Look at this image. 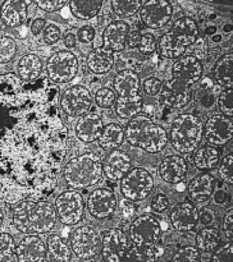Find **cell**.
I'll list each match as a JSON object with an SVG mask.
<instances>
[{
	"label": "cell",
	"instance_id": "7c38bea8",
	"mask_svg": "<svg viewBox=\"0 0 233 262\" xmlns=\"http://www.w3.org/2000/svg\"><path fill=\"white\" fill-rule=\"evenodd\" d=\"M48 78L54 84L68 83L78 72V60L72 51L61 50L53 54L46 63Z\"/></svg>",
	"mask_w": 233,
	"mask_h": 262
},
{
	"label": "cell",
	"instance_id": "2e32d148",
	"mask_svg": "<svg viewBox=\"0 0 233 262\" xmlns=\"http://www.w3.org/2000/svg\"><path fill=\"white\" fill-rule=\"evenodd\" d=\"M173 8L168 0H149L143 2L140 9V19L146 27L159 30L171 20Z\"/></svg>",
	"mask_w": 233,
	"mask_h": 262
},
{
	"label": "cell",
	"instance_id": "ee69618b",
	"mask_svg": "<svg viewBox=\"0 0 233 262\" xmlns=\"http://www.w3.org/2000/svg\"><path fill=\"white\" fill-rule=\"evenodd\" d=\"M138 50L145 55H150L156 50V41L151 33H142L138 43Z\"/></svg>",
	"mask_w": 233,
	"mask_h": 262
},
{
	"label": "cell",
	"instance_id": "5bb4252c",
	"mask_svg": "<svg viewBox=\"0 0 233 262\" xmlns=\"http://www.w3.org/2000/svg\"><path fill=\"white\" fill-rule=\"evenodd\" d=\"M59 105L68 117H82L90 112L92 106V95L86 87L72 86L64 90Z\"/></svg>",
	"mask_w": 233,
	"mask_h": 262
},
{
	"label": "cell",
	"instance_id": "cb8c5ba5",
	"mask_svg": "<svg viewBox=\"0 0 233 262\" xmlns=\"http://www.w3.org/2000/svg\"><path fill=\"white\" fill-rule=\"evenodd\" d=\"M130 26L123 20L112 22L102 33L104 45L101 48L112 51V53H119L125 49L128 33H130Z\"/></svg>",
	"mask_w": 233,
	"mask_h": 262
},
{
	"label": "cell",
	"instance_id": "1f68e13d",
	"mask_svg": "<svg viewBox=\"0 0 233 262\" xmlns=\"http://www.w3.org/2000/svg\"><path fill=\"white\" fill-rule=\"evenodd\" d=\"M99 145L104 150H118L124 142V129L117 123H110L105 125L99 137Z\"/></svg>",
	"mask_w": 233,
	"mask_h": 262
},
{
	"label": "cell",
	"instance_id": "74e56055",
	"mask_svg": "<svg viewBox=\"0 0 233 262\" xmlns=\"http://www.w3.org/2000/svg\"><path fill=\"white\" fill-rule=\"evenodd\" d=\"M17 53V43L9 36L0 37V64H7L13 60Z\"/></svg>",
	"mask_w": 233,
	"mask_h": 262
},
{
	"label": "cell",
	"instance_id": "f35d334b",
	"mask_svg": "<svg viewBox=\"0 0 233 262\" xmlns=\"http://www.w3.org/2000/svg\"><path fill=\"white\" fill-rule=\"evenodd\" d=\"M174 262H199L201 261V255L199 250L194 246H183L176 252V255L172 257Z\"/></svg>",
	"mask_w": 233,
	"mask_h": 262
},
{
	"label": "cell",
	"instance_id": "d590c367",
	"mask_svg": "<svg viewBox=\"0 0 233 262\" xmlns=\"http://www.w3.org/2000/svg\"><path fill=\"white\" fill-rule=\"evenodd\" d=\"M17 245L8 233H0V262H17Z\"/></svg>",
	"mask_w": 233,
	"mask_h": 262
},
{
	"label": "cell",
	"instance_id": "f546056e",
	"mask_svg": "<svg viewBox=\"0 0 233 262\" xmlns=\"http://www.w3.org/2000/svg\"><path fill=\"white\" fill-rule=\"evenodd\" d=\"M43 73V60L35 54H27L18 64V77L25 82L36 81Z\"/></svg>",
	"mask_w": 233,
	"mask_h": 262
},
{
	"label": "cell",
	"instance_id": "db71d44e",
	"mask_svg": "<svg viewBox=\"0 0 233 262\" xmlns=\"http://www.w3.org/2000/svg\"><path fill=\"white\" fill-rule=\"evenodd\" d=\"M199 220H201L202 224L209 225L214 222V215L209 209H202L201 214H199Z\"/></svg>",
	"mask_w": 233,
	"mask_h": 262
},
{
	"label": "cell",
	"instance_id": "7dc6e473",
	"mask_svg": "<svg viewBox=\"0 0 233 262\" xmlns=\"http://www.w3.org/2000/svg\"><path fill=\"white\" fill-rule=\"evenodd\" d=\"M168 206H169V200L165 194H163V193L154 194V197L151 199L150 207L153 211L163 212L168 209Z\"/></svg>",
	"mask_w": 233,
	"mask_h": 262
},
{
	"label": "cell",
	"instance_id": "7a4b0ae2",
	"mask_svg": "<svg viewBox=\"0 0 233 262\" xmlns=\"http://www.w3.org/2000/svg\"><path fill=\"white\" fill-rule=\"evenodd\" d=\"M202 66L197 58L186 55L172 67V78L161 87L159 101L171 109H183L192 99V86L201 78Z\"/></svg>",
	"mask_w": 233,
	"mask_h": 262
},
{
	"label": "cell",
	"instance_id": "e0dca14e",
	"mask_svg": "<svg viewBox=\"0 0 233 262\" xmlns=\"http://www.w3.org/2000/svg\"><path fill=\"white\" fill-rule=\"evenodd\" d=\"M102 246L100 255L107 262H120L130 247L127 234L120 229H108L102 233Z\"/></svg>",
	"mask_w": 233,
	"mask_h": 262
},
{
	"label": "cell",
	"instance_id": "44dd1931",
	"mask_svg": "<svg viewBox=\"0 0 233 262\" xmlns=\"http://www.w3.org/2000/svg\"><path fill=\"white\" fill-rule=\"evenodd\" d=\"M188 165L186 159L179 155H169L161 160L159 165V174L166 183L178 184L186 179Z\"/></svg>",
	"mask_w": 233,
	"mask_h": 262
},
{
	"label": "cell",
	"instance_id": "4dcf8cb0",
	"mask_svg": "<svg viewBox=\"0 0 233 262\" xmlns=\"http://www.w3.org/2000/svg\"><path fill=\"white\" fill-rule=\"evenodd\" d=\"M213 77L215 82L224 89L233 86V54H225L215 63L213 68Z\"/></svg>",
	"mask_w": 233,
	"mask_h": 262
},
{
	"label": "cell",
	"instance_id": "d4e9b609",
	"mask_svg": "<svg viewBox=\"0 0 233 262\" xmlns=\"http://www.w3.org/2000/svg\"><path fill=\"white\" fill-rule=\"evenodd\" d=\"M215 188L214 177L207 173H202L191 179L188 183V197L195 204H205L211 199Z\"/></svg>",
	"mask_w": 233,
	"mask_h": 262
},
{
	"label": "cell",
	"instance_id": "f6af8a7d",
	"mask_svg": "<svg viewBox=\"0 0 233 262\" xmlns=\"http://www.w3.org/2000/svg\"><path fill=\"white\" fill-rule=\"evenodd\" d=\"M43 32H44V41H45L48 45H54V43L58 42L61 37L60 28H59L56 25H54V23H50V25L45 26Z\"/></svg>",
	"mask_w": 233,
	"mask_h": 262
},
{
	"label": "cell",
	"instance_id": "7402d4cb",
	"mask_svg": "<svg viewBox=\"0 0 233 262\" xmlns=\"http://www.w3.org/2000/svg\"><path fill=\"white\" fill-rule=\"evenodd\" d=\"M132 169V160L124 151L113 150L105 158L102 163L104 176L110 181H120Z\"/></svg>",
	"mask_w": 233,
	"mask_h": 262
},
{
	"label": "cell",
	"instance_id": "d6986e66",
	"mask_svg": "<svg viewBox=\"0 0 233 262\" xmlns=\"http://www.w3.org/2000/svg\"><path fill=\"white\" fill-rule=\"evenodd\" d=\"M171 224L177 232H191L199 224V211L195 205L189 202H181L171 210L169 214Z\"/></svg>",
	"mask_w": 233,
	"mask_h": 262
},
{
	"label": "cell",
	"instance_id": "30bf717a",
	"mask_svg": "<svg viewBox=\"0 0 233 262\" xmlns=\"http://www.w3.org/2000/svg\"><path fill=\"white\" fill-rule=\"evenodd\" d=\"M120 181V192L128 201H142L150 196L154 189L153 176L142 168L131 169Z\"/></svg>",
	"mask_w": 233,
	"mask_h": 262
},
{
	"label": "cell",
	"instance_id": "484cf974",
	"mask_svg": "<svg viewBox=\"0 0 233 262\" xmlns=\"http://www.w3.org/2000/svg\"><path fill=\"white\" fill-rule=\"evenodd\" d=\"M30 3L23 0H7L3 3L0 9L2 22L8 27H18L25 23L27 18V5Z\"/></svg>",
	"mask_w": 233,
	"mask_h": 262
},
{
	"label": "cell",
	"instance_id": "52a82bcc",
	"mask_svg": "<svg viewBox=\"0 0 233 262\" xmlns=\"http://www.w3.org/2000/svg\"><path fill=\"white\" fill-rule=\"evenodd\" d=\"M199 38V28L194 19L181 17L174 20L168 31L160 37L158 50L166 59H178L184 55L187 48L194 45Z\"/></svg>",
	"mask_w": 233,
	"mask_h": 262
},
{
	"label": "cell",
	"instance_id": "3957f363",
	"mask_svg": "<svg viewBox=\"0 0 233 262\" xmlns=\"http://www.w3.org/2000/svg\"><path fill=\"white\" fill-rule=\"evenodd\" d=\"M55 207L45 200L27 199L18 202L13 211V224L23 234H45L56 223Z\"/></svg>",
	"mask_w": 233,
	"mask_h": 262
},
{
	"label": "cell",
	"instance_id": "4316f807",
	"mask_svg": "<svg viewBox=\"0 0 233 262\" xmlns=\"http://www.w3.org/2000/svg\"><path fill=\"white\" fill-rule=\"evenodd\" d=\"M114 53L104 48H96L87 55V67L95 74H105L114 66Z\"/></svg>",
	"mask_w": 233,
	"mask_h": 262
},
{
	"label": "cell",
	"instance_id": "8992f818",
	"mask_svg": "<svg viewBox=\"0 0 233 262\" xmlns=\"http://www.w3.org/2000/svg\"><path fill=\"white\" fill-rule=\"evenodd\" d=\"M63 179L72 189L94 187L102 181V161L95 152H84L72 158L63 166Z\"/></svg>",
	"mask_w": 233,
	"mask_h": 262
},
{
	"label": "cell",
	"instance_id": "603a6c76",
	"mask_svg": "<svg viewBox=\"0 0 233 262\" xmlns=\"http://www.w3.org/2000/svg\"><path fill=\"white\" fill-rule=\"evenodd\" d=\"M104 129L102 119L96 113H86L79 117L76 123V135L79 141L84 143H91L99 140Z\"/></svg>",
	"mask_w": 233,
	"mask_h": 262
},
{
	"label": "cell",
	"instance_id": "816d5d0a",
	"mask_svg": "<svg viewBox=\"0 0 233 262\" xmlns=\"http://www.w3.org/2000/svg\"><path fill=\"white\" fill-rule=\"evenodd\" d=\"M142 33H140L138 31H130L127 37V43L125 46H128L130 49L138 48V43H140V38Z\"/></svg>",
	"mask_w": 233,
	"mask_h": 262
},
{
	"label": "cell",
	"instance_id": "9c48e42d",
	"mask_svg": "<svg viewBox=\"0 0 233 262\" xmlns=\"http://www.w3.org/2000/svg\"><path fill=\"white\" fill-rule=\"evenodd\" d=\"M161 235L160 223L151 215L136 217L130 227V237L133 246L142 251L156 252L159 256V241Z\"/></svg>",
	"mask_w": 233,
	"mask_h": 262
},
{
	"label": "cell",
	"instance_id": "c3c4849f",
	"mask_svg": "<svg viewBox=\"0 0 233 262\" xmlns=\"http://www.w3.org/2000/svg\"><path fill=\"white\" fill-rule=\"evenodd\" d=\"M67 4V2L64 0H43V2H36V5H37L40 9L45 10V12L53 13L58 12L61 8H64V5Z\"/></svg>",
	"mask_w": 233,
	"mask_h": 262
},
{
	"label": "cell",
	"instance_id": "9a60e30c",
	"mask_svg": "<svg viewBox=\"0 0 233 262\" xmlns=\"http://www.w3.org/2000/svg\"><path fill=\"white\" fill-rule=\"evenodd\" d=\"M233 137V122L232 118L225 117L223 114H217L210 118L204 125V135L202 138L207 145L214 147H222L230 142Z\"/></svg>",
	"mask_w": 233,
	"mask_h": 262
},
{
	"label": "cell",
	"instance_id": "ab89813d",
	"mask_svg": "<svg viewBox=\"0 0 233 262\" xmlns=\"http://www.w3.org/2000/svg\"><path fill=\"white\" fill-rule=\"evenodd\" d=\"M115 92L112 89H108V87H102L96 91L95 95V102L97 104V106L101 107V109H110L115 105Z\"/></svg>",
	"mask_w": 233,
	"mask_h": 262
},
{
	"label": "cell",
	"instance_id": "f907efd6",
	"mask_svg": "<svg viewBox=\"0 0 233 262\" xmlns=\"http://www.w3.org/2000/svg\"><path fill=\"white\" fill-rule=\"evenodd\" d=\"M223 229H224L225 238H227L229 242L233 241V210L225 214L224 219H223Z\"/></svg>",
	"mask_w": 233,
	"mask_h": 262
},
{
	"label": "cell",
	"instance_id": "b9f144b4",
	"mask_svg": "<svg viewBox=\"0 0 233 262\" xmlns=\"http://www.w3.org/2000/svg\"><path fill=\"white\" fill-rule=\"evenodd\" d=\"M218 107L225 117L232 118L233 115V91L232 89H225L218 97Z\"/></svg>",
	"mask_w": 233,
	"mask_h": 262
},
{
	"label": "cell",
	"instance_id": "60d3db41",
	"mask_svg": "<svg viewBox=\"0 0 233 262\" xmlns=\"http://www.w3.org/2000/svg\"><path fill=\"white\" fill-rule=\"evenodd\" d=\"M219 177L223 182L232 186L233 183V155L228 154L219 161Z\"/></svg>",
	"mask_w": 233,
	"mask_h": 262
},
{
	"label": "cell",
	"instance_id": "6da1fadb",
	"mask_svg": "<svg viewBox=\"0 0 233 262\" xmlns=\"http://www.w3.org/2000/svg\"><path fill=\"white\" fill-rule=\"evenodd\" d=\"M60 92L49 78L0 74V201L44 200L56 188L68 154Z\"/></svg>",
	"mask_w": 233,
	"mask_h": 262
},
{
	"label": "cell",
	"instance_id": "ac0fdd59",
	"mask_svg": "<svg viewBox=\"0 0 233 262\" xmlns=\"http://www.w3.org/2000/svg\"><path fill=\"white\" fill-rule=\"evenodd\" d=\"M86 207L89 214L95 219H107L114 214L117 207V197L110 189H95L87 199Z\"/></svg>",
	"mask_w": 233,
	"mask_h": 262
},
{
	"label": "cell",
	"instance_id": "ba28073f",
	"mask_svg": "<svg viewBox=\"0 0 233 262\" xmlns=\"http://www.w3.org/2000/svg\"><path fill=\"white\" fill-rule=\"evenodd\" d=\"M204 135V122L191 113L178 115L172 123L168 142L179 154L188 155L199 148Z\"/></svg>",
	"mask_w": 233,
	"mask_h": 262
},
{
	"label": "cell",
	"instance_id": "ffe728a7",
	"mask_svg": "<svg viewBox=\"0 0 233 262\" xmlns=\"http://www.w3.org/2000/svg\"><path fill=\"white\" fill-rule=\"evenodd\" d=\"M17 257L19 262L48 261V250L38 235L28 234L17 245Z\"/></svg>",
	"mask_w": 233,
	"mask_h": 262
},
{
	"label": "cell",
	"instance_id": "8fae6325",
	"mask_svg": "<svg viewBox=\"0 0 233 262\" xmlns=\"http://www.w3.org/2000/svg\"><path fill=\"white\" fill-rule=\"evenodd\" d=\"M72 252L82 261L94 260L101 252V235L91 227H79L69 239Z\"/></svg>",
	"mask_w": 233,
	"mask_h": 262
},
{
	"label": "cell",
	"instance_id": "9f6ffc18",
	"mask_svg": "<svg viewBox=\"0 0 233 262\" xmlns=\"http://www.w3.org/2000/svg\"><path fill=\"white\" fill-rule=\"evenodd\" d=\"M225 199H227V197L224 196V192L219 191L215 193V202H218V204H222V202H224Z\"/></svg>",
	"mask_w": 233,
	"mask_h": 262
},
{
	"label": "cell",
	"instance_id": "5b68a950",
	"mask_svg": "<svg viewBox=\"0 0 233 262\" xmlns=\"http://www.w3.org/2000/svg\"><path fill=\"white\" fill-rule=\"evenodd\" d=\"M115 96V113L122 119H132L142 112L141 81L138 74L132 69H123L113 79Z\"/></svg>",
	"mask_w": 233,
	"mask_h": 262
},
{
	"label": "cell",
	"instance_id": "8d00e7d4",
	"mask_svg": "<svg viewBox=\"0 0 233 262\" xmlns=\"http://www.w3.org/2000/svg\"><path fill=\"white\" fill-rule=\"evenodd\" d=\"M159 257V255L156 252H149V251H142L140 248H137L136 246H131L127 248L124 256H123L122 261L127 262H150L155 261Z\"/></svg>",
	"mask_w": 233,
	"mask_h": 262
},
{
	"label": "cell",
	"instance_id": "83f0119b",
	"mask_svg": "<svg viewBox=\"0 0 233 262\" xmlns=\"http://www.w3.org/2000/svg\"><path fill=\"white\" fill-rule=\"evenodd\" d=\"M48 260L56 262H69L72 260V248L66 241L56 233H51L46 242Z\"/></svg>",
	"mask_w": 233,
	"mask_h": 262
},
{
	"label": "cell",
	"instance_id": "6f0895ef",
	"mask_svg": "<svg viewBox=\"0 0 233 262\" xmlns=\"http://www.w3.org/2000/svg\"><path fill=\"white\" fill-rule=\"evenodd\" d=\"M3 219H4V214H3V210L2 207H0V227H2L3 224Z\"/></svg>",
	"mask_w": 233,
	"mask_h": 262
},
{
	"label": "cell",
	"instance_id": "836d02e7",
	"mask_svg": "<svg viewBox=\"0 0 233 262\" xmlns=\"http://www.w3.org/2000/svg\"><path fill=\"white\" fill-rule=\"evenodd\" d=\"M102 0H91V2H69V10L79 20H89L96 17L99 12L101 10Z\"/></svg>",
	"mask_w": 233,
	"mask_h": 262
},
{
	"label": "cell",
	"instance_id": "d6a6232c",
	"mask_svg": "<svg viewBox=\"0 0 233 262\" xmlns=\"http://www.w3.org/2000/svg\"><path fill=\"white\" fill-rule=\"evenodd\" d=\"M220 243H222V235L219 229L214 227L204 228L196 235V248L199 252L205 255H211Z\"/></svg>",
	"mask_w": 233,
	"mask_h": 262
},
{
	"label": "cell",
	"instance_id": "680465c9",
	"mask_svg": "<svg viewBox=\"0 0 233 262\" xmlns=\"http://www.w3.org/2000/svg\"><path fill=\"white\" fill-rule=\"evenodd\" d=\"M215 32V27H209L206 30V33H210V35H211V33H214Z\"/></svg>",
	"mask_w": 233,
	"mask_h": 262
},
{
	"label": "cell",
	"instance_id": "e575fe53",
	"mask_svg": "<svg viewBox=\"0 0 233 262\" xmlns=\"http://www.w3.org/2000/svg\"><path fill=\"white\" fill-rule=\"evenodd\" d=\"M142 4V0H113V2H110L113 12L118 17L122 18L133 17L136 13L140 12Z\"/></svg>",
	"mask_w": 233,
	"mask_h": 262
},
{
	"label": "cell",
	"instance_id": "277c9868",
	"mask_svg": "<svg viewBox=\"0 0 233 262\" xmlns=\"http://www.w3.org/2000/svg\"><path fill=\"white\" fill-rule=\"evenodd\" d=\"M124 140L132 147L158 154L168 145V133L149 117L138 114L128 122L124 129Z\"/></svg>",
	"mask_w": 233,
	"mask_h": 262
},
{
	"label": "cell",
	"instance_id": "7bdbcfd3",
	"mask_svg": "<svg viewBox=\"0 0 233 262\" xmlns=\"http://www.w3.org/2000/svg\"><path fill=\"white\" fill-rule=\"evenodd\" d=\"M213 262H232L233 261V246L232 242L219 245L217 250L211 253Z\"/></svg>",
	"mask_w": 233,
	"mask_h": 262
},
{
	"label": "cell",
	"instance_id": "f1b7e54d",
	"mask_svg": "<svg viewBox=\"0 0 233 262\" xmlns=\"http://www.w3.org/2000/svg\"><path fill=\"white\" fill-rule=\"evenodd\" d=\"M192 161H194V165L199 170H213V169L217 168L220 161V151L218 150V147H214V146H202V147L197 148L195 151Z\"/></svg>",
	"mask_w": 233,
	"mask_h": 262
},
{
	"label": "cell",
	"instance_id": "681fc988",
	"mask_svg": "<svg viewBox=\"0 0 233 262\" xmlns=\"http://www.w3.org/2000/svg\"><path fill=\"white\" fill-rule=\"evenodd\" d=\"M77 41L82 43H90L95 38V28L92 26H83L77 31Z\"/></svg>",
	"mask_w": 233,
	"mask_h": 262
},
{
	"label": "cell",
	"instance_id": "f5cc1de1",
	"mask_svg": "<svg viewBox=\"0 0 233 262\" xmlns=\"http://www.w3.org/2000/svg\"><path fill=\"white\" fill-rule=\"evenodd\" d=\"M44 28H45V19H43V18H37V19L33 20L32 25H31V32H32L35 36H38L41 32H43Z\"/></svg>",
	"mask_w": 233,
	"mask_h": 262
},
{
	"label": "cell",
	"instance_id": "bcb514c9",
	"mask_svg": "<svg viewBox=\"0 0 233 262\" xmlns=\"http://www.w3.org/2000/svg\"><path fill=\"white\" fill-rule=\"evenodd\" d=\"M161 87H163V82L159 78H156V77H149L142 83L143 92L146 95H149V96H155V95H158L161 91Z\"/></svg>",
	"mask_w": 233,
	"mask_h": 262
},
{
	"label": "cell",
	"instance_id": "11a10c76",
	"mask_svg": "<svg viewBox=\"0 0 233 262\" xmlns=\"http://www.w3.org/2000/svg\"><path fill=\"white\" fill-rule=\"evenodd\" d=\"M76 43H77V37L74 33L68 32L66 36H64V45H66L67 48H69V49L74 48V46H76Z\"/></svg>",
	"mask_w": 233,
	"mask_h": 262
},
{
	"label": "cell",
	"instance_id": "4fadbf2b",
	"mask_svg": "<svg viewBox=\"0 0 233 262\" xmlns=\"http://www.w3.org/2000/svg\"><path fill=\"white\" fill-rule=\"evenodd\" d=\"M54 207H55L56 216L59 217L61 224L72 227L78 224L83 219L86 204L81 193L74 189H68L56 197Z\"/></svg>",
	"mask_w": 233,
	"mask_h": 262
}]
</instances>
